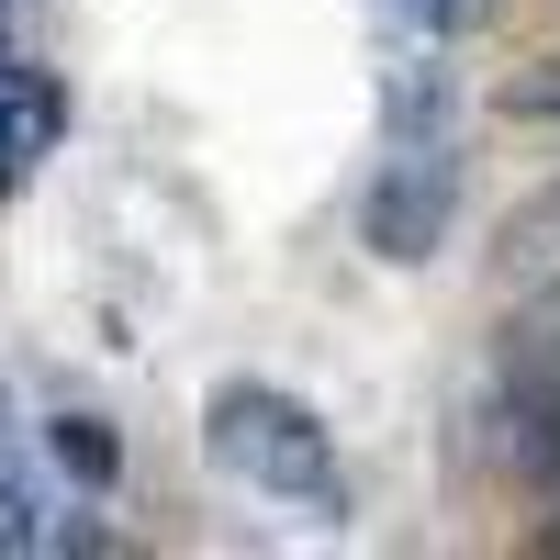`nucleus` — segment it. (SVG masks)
Segmentation results:
<instances>
[{
  "mask_svg": "<svg viewBox=\"0 0 560 560\" xmlns=\"http://www.w3.org/2000/svg\"><path fill=\"white\" fill-rule=\"evenodd\" d=\"M202 438H213V459L224 471H247L258 493H280V504H314V516H337V459H325V427L292 404V393H258V382H224L213 404H202Z\"/></svg>",
  "mask_w": 560,
  "mask_h": 560,
  "instance_id": "f257e3e1",
  "label": "nucleus"
},
{
  "mask_svg": "<svg viewBox=\"0 0 560 560\" xmlns=\"http://www.w3.org/2000/svg\"><path fill=\"white\" fill-rule=\"evenodd\" d=\"M57 124H68V102L45 79H0V202H12V179L57 147Z\"/></svg>",
  "mask_w": 560,
  "mask_h": 560,
  "instance_id": "7ed1b4c3",
  "label": "nucleus"
},
{
  "mask_svg": "<svg viewBox=\"0 0 560 560\" xmlns=\"http://www.w3.org/2000/svg\"><path fill=\"white\" fill-rule=\"evenodd\" d=\"M448 202H459L448 147H438V135H404V147H393V168H382V191H370V213H359L370 258H404V269H415V258H438Z\"/></svg>",
  "mask_w": 560,
  "mask_h": 560,
  "instance_id": "f03ea898",
  "label": "nucleus"
},
{
  "mask_svg": "<svg viewBox=\"0 0 560 560\" xmlns=\"http://www.w3.org/2000/svg\"><path fill=\"white\" fill-rule=\"evenodd\" d=\"M404 12H415V23H427V34H459V23H482V12H493V0H404Z\"/></svg>",
  "mask_w": 560,
  "mask_h": 560,
  "instance_id": "39448f33",
  "label": "nucleus"
},
{
  "mask_svg": "<svg viewBox=\"0 0 560 560\" xmlns=\"http://www.w3.org/2000/svg\"><path fill=\"white\" fill-rule=\"evenodd\" d=\"M45 448H57V459H68V482H90V493H102V482L124 471L113 427H90V415H57V427H45Z\"/></svg>",
  "mask_w": 560,
  "mask_h": 560,
  "instance_id": "20e7f679",
  "label": "nucleus"
}]
</instances>
